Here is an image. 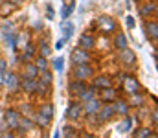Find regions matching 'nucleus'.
I'll list each match as a JSON object with an SVG mask.
<instances>
[{"mask_svg":"<svg viewBox=\"0 0 158 138\" xmlns=\"http://www.w3.org/2000/svg\"><path fill=\"white\" fill-rule=\"evenodd\" d=\"M19 120H20V114L17 109L9 107L4 111V118H2V127L7 129V131H17V125H19Z\"/></svg>","mask_w":158,"mask_h":138,"instance_id":"f257e3e1","label":"nucleus"},{"mask_svg":"<svg viewBox=\"0 0 158 138\" xmlns=\"http://www.w3.org/2000/svg\"><path fill=\"white\" fill-rule=\"evenodd\" d=\"M92 76H94V68L90 66V65H74L72 66V74H70V77L72 79H77V81H90L92 79Z\"/></svg>","mask_w":158,"mask_h":138,"instance_id":"f03ea898","label":"nucleus"},{"mask_svg":"<svg viewBox=\"0 0 158 138\" xmlns=\"http://www.w3.org/2000/svg\"><path fill=\"white\" fill-rule=\"evenodd\" d=\"M118 63L119 66H123V68H132L134 65H136V53L127 46V48H123V50H119L118 52Z\"/></svg>","mask_w":158,"mask_h":138,"instance_id":"7ed1b4c3","label":"nucleus"},{"mask_svg":"<svg viewBox=\"0 0 158 138\" xmlns=\"http://www.w3.org/2000/svg\"><path fill=\"white\" fill-rule=\"evenodd\" d=\"M143 31H145L147 39L153 41V44H156L158 43V22L155 20V17L145 19V22H143Z\"/></svg>","mask_w":158,"mask_h":138,"instance_id":"20e7f679","label":"nucleus"},{"mask_svg":"<svg viewBox=\"0 0 158 138\" xmlns=\"http://www.w3.org/2000/svg\"><path fill=\"white\" fill-rule=\"evenodd\" d=\"M83 116V103L79 101V99H72L70 101V105H68V109H66V118L74 123V122H79V118Z\"/></svg>","mask_w":158,"mask_h":138,"instance_id":"39448f33","label":"nucleus"},{"mask_svg":"<svg viewBox=\"0 0 158 138\" xmlns=\"http://www.w3.org/2000/svg\"><path fill=\"white\" fill-rule=\"evenodd\" d=\"M70 61L72 65H90V52L83 50V48H74L70 53Z\"/></svg>","mask_w":158,"mask_h":138,"instance_id":"423d86ee","label":"nucleus"},{"mask_svg":"<svg viewBox=\"0 0 158 138\" xmlns=\"http://www.w3.org/2000/svg\"><path fill=\"white\" fill-rule=\"evenodd\" d=\"M114 116H116V114H114V111H112V103H101L99 111L96 112V118H98L99 125L107 123V122H109V120H112Z\"/></svg>","mask_w":158,"mask_h":138,"instance_id":"0eeeda50","label":"nucleus"},{"mask_svg":"<svg viewBox=\"0 0 158 138\" xmlns=\"http://www.w3.org/2000/svg\"><path fill=\"white\" fill-rule=\"evenodd\" d=\"M138 15L142 19H149V17H155L156 15V2L155 0H143L138 7Z\"/></svg>","mask_w":158,"mask_h":138,"instance_id":"6e6552de","label":"nucleus"},{"mask_svg":"<svg viewBox=\"0 0 158 138\" xmlns=\"http://www.w3.org/2000/svg\"><path fill=\"white\" fill-rule=\"evenodd\" d=\"M121 89L123 92L129 96V94H134V92H140L142 87H140V81L134 77V76H125V79L121 81Z\"/></svg>","mask_w":158,"mask_h":138,"instance_id":"1a4fd4ad","label":"nucleus"},{"mask_svg":"<svg viewBox=\"0 0 158 138\" xmlns=\"http://www.w3.org/2000/svg\"><path fill=\"white\" fill-rule=\"evenodd\" d=\"M19 76L15 74V72H11V70H6L4 72V87L7 89L9 92H17L19 90Z\"/></svg>","mask_w":158,"mask_h":138,"instance_id":"9d476101","label":"nucleus"},{"mask_svg":"<svg viewBox=\"0 0 158 138\" xmlns=\"http://www.w3.org/2000/svg\"><path fill=\"white\" fill-rule=\"evenodd\" d=\"M2 37H4L6 48H7L9 52H15V50H17V46L20 43V35H19V33H13L11 30H7V31H2Z\"/></svg>","mask_w":158,"mask_h":138,"instance_id":"9b49d317","label":"nucleus"},{"mask_svg":"<svg viewBox=\"0 0 158 138\" xmlns=\"http://www.w3.org/2000/svg\"><path fill=\"white\" fill-rule=\"evenodd\" d=\"M98 28L107 35V33H114L116 31V20L114 19H110V17H99L98 19Z\"/></svg>","mask_w":158,"mask_h":138,"instance_id":"f8f14e48","label":"nucleus"},{"mask_svg":"<svg viewBox=\"0 0 158 138\" xmlns=\"http://www.w3.org/2000/svg\"><path fill=\"white\" fill-rule=\"evenodd\" d=\"M98 98L101 99V103H112L118 98V90L112 85L110 87H105V89H99L98 90Z\"/></svg>","mask_w":158,"mask_h":138,"instance_id":"ddd939ff","label":"nucleus"},{"mask_svg":"<svg viewBox=\"0 0 158 138\" xmlns=\"http://www.w3.org/2000/svg\"><path fill=\"white\" fill-rule=\"evenodd\" d=\"M99 107H101V99H99L98 96L92 98V99H88V101H85V103H83V116L96 114V112L99 111Z\"/></svg>","mask_w":158,"mask_h":138,"instance_id":"4468645a","label":"nucleus"},{"mask_svg":"<svg viewBox=\"0 0 158 138\" xmlns=\"http://www.w3.org/2000/svg\"><path fill=\"white\" fill-rule=\"evenodd\" d=\"M35 87H37V79H33V77H20V81H19V89L28 96L35 94Z\"/></svg>","mask_w":158,"mask_h":138,"instance_id":"2eb2a0df","label":"nucleus"},{"mask_svg":"<svg viewBox=\"0 0 158 138\" xmlns=\"http://www.w3.org/2000/svg\"><path fill=\"white\" fill-rule=\"evenodd\" d=\"M112 111H114V114H118V116H127V114L131 112V107H129L127 99L116 98V99L112 101Z\"/></svg>","mask_w":158,"mask_h":138,"instance_id":"dca6fc26","label":"nucleus"},{"mask_svg":"<svg viewBox=\"0 0 158 138\" xmlns=\"http://www.w3.org/2000/svg\"><path fill=\"white\" fill-rule=\"evenodd\" d=\"M127 103H129V107H131V109H142V107H145V96H143L142 92L129 94Z\"/></svg>","mask_w":158,"mask_h":138,"instance_id":"f3484780","label":"nucleus"},{"mask_svg":"<svg viewBox=\"0 0 158 138\" xmlns=\"http://www.w3.org/2000/svg\"><path fill=\"white\" fill-rule=\"evenodd\" d=\"M92 85L99 90V89H105V87H110L112 85V77L107 76V74H99V76H92Z\"/></svg>","mask_w":158,"mask_h":138,"instance_id":"a211bd4d","label":"nucleus"},{"mask_svg":"<svg viewBox=\"0 0 158 138\" xmlns=\"http://www.w3.org/2000/svg\"><path fill=\"white\" fill-rule=\"evenodd\" d=\"M37 76H39V68L35 66V63L33 61H24L20 77H33V79H37Z\"/></svg>","mask_w":158,"mask_h":138,"instance_id":"6ab92c4d","label":"nucleus"},{"mask_svg":"<svg viewBox=\"0 0 158 138\" xmlns=\"http://www.w3.org/2000/svg\"><path fill=\"white\" fill-rule=\"evenodd\" d=\"M33 127H35V123H33V118L20 116V120H19V125H17V133H20V135H26V133H30Z\"/></svg>","mask_w":158,"mask_h":138,"instance_id":"aec40b11","label":"nucleus"},{"mask_svg":"<svg viewBox=\"0 0 158 138\" xmlns=\"http://www.w3.org/2000/svg\"><path fill=\"white\" fill-rule=\"evenodd\" d=\"M77 46L79 48H83V50H86V52L94 50V48H96V39H94V35H90V33H83V35L79 37V41H77Z\"/></svg>","mask_w":158,"mask_h":138,"instance_id":"412c9836","label":"nucleus"},{"mask_svg":"<svg viewBox=\"0 0 158 138\" xmlns=\"http://www.w3.org/2000/svg\"><path fill=\"white\" fill-rule=\"evenodd\" d=\"M85 87H86V83H85V81L70 79V83H68V94H70V98H77L79 94L83 92Z\"/></svg>","mask_w":158,"mask_h":138,"instance_id":"4be33fe9","label":"nucleus"},{"mask_svg":"<svg viewBox=\"0 0 158 138\" xmlns=\"http://www.w3.org/2000/svg\"><path fill=\"white\" fill-rule=\"evenodd\" d=\"M96 96H98V89H96L94 85H86L76 99H79L81 103H85V101H88V99H92V98H96Z\"/></svg>","mask_w":158,"mask_h":138,"instance_id":"5701e85b","label":"nucleus"},{"mask_svg":"<svg viewBox=\"0 0 158 138\" xmlns=\"http://www.w3.org/2000/svg\"><path fill=\"white\" fill-rule=\"evenodd\" d=\"M129 46V39H127V35L123 33V31H119L114 35V39H112V48L119 52V50H123V48H127Z\"/></svg>","mask_w":158,"mask_h":138,"instance_id":"b1692460","label":"nucleus"},{"mask_svg":"<svg viewBox=\"0 0 158 138\" xmlns=\"http://www.w3.org/2000/svg\"><path fill=\"white\" fill-rule=\"evenodd\" d=\"M35 52H37V46L31 44V43H28V44L22 48V53L19 55V59H20V61H33Z\"/></svg>","mask_w":158,"mask_h":138,"instance_id":"393cba45","label":"nucleus"},{"mask_svg":"<svg viewBox=\"0 0 158 138\" xmlns=\"http://www.w3.org/2000/svg\"><path fill=\"white\" fill-rule=\"evenodd\" d=\"M50 118H46L44 114H40V112H35L33 114V123H35V127L40 129V131H44V129H48L50 127Z\"/></svg>","mask_w":158,"mask_h":138,"instance_id":"a878e982","label":"nucleus"},{"mask_svg":"<svg viewBox=\"0 0 158 138\" xmlns=\"http://www.w3.org/2000/svg\"><path fill=\"white\" fill-rule=\"evenodd\" d=\"M61 31H63V39H72V35H74V31H76V26L68 20V19H64L63 22H61Z\"/></svg>","mask_w":158,"mask_h":138,"instance_id":"bb28decb","label":"nucleus"},{"mask_svg":"<svg viewBox=\"0 0 158 138\" xmlns=\"http://www.w3.org/2000/svg\"><path fill=\"white\" fill-rule=\"evenodd\" d=\"M50 94H52V87L50 85H46V83H40L37 81V87H35V94L33 96H39V98H50Z\"/></svg>","mask_w":158,"mask_h":138,"instance_id":"cd10ccee","label":"nucleus"},{"mask_svg":"<svg viewBox=\"0 0 158 138\" xmlns=\"http://www.w3.org/2000/svg\"><path fill=\"white\" fill-rule=\"evenodd\" d=\"M155 135H156V131L151 129L149 125H142V127L134 129V136H138V138H149V136H155Z\"/></svg>","mask_w":158,"mask_h":138,"instance_id":"c85d7f7f","label":"nucleus"},{"mask_svg":"<svg viewBox=\"0 0 158 138\" xmlns=\"http://www.w3.org/2000/svg\"><path fill=\"white\" fill-rule=\"evenodd\" d=\"M40 114H44L46 118H50V120H53V114H55V109H53V105L50 103V101H44V103H40L39 105V111Z\"/></svg>","mask_w":158,"mask_h":138,"instance_id":"c756f323","label":"nucleus"},{"mask_svg":"<svg viewBox=\"0 0 158 138\" xmlns=\"http://www.w3.org/2000/svg\"><path fill=\"white\" fill-rule=\"evenodd\" d=\"M132 123H134V118L132 116H123V120H121V123L118 125V131L119 133H129L131 129H132Z\"/></svg>","mask_w":158,"mask_h":138,"instance_id":"7c9ffc66","label":"nucleus"},{"mask_svg":"<svg viewBox=\"0 0 158 138\" xmlns=\"http://www.w3.org/2000/svg\"><path fill=\"white\" fill-rule=\"evenodd\" d=\"M17 111H19L20 116H28V118H33V114H35L31 103H19V109Z\"/></svg>","mask_w":158,"mask_h":138,"instance_id":"2f4dec72","label":"nucleus"},{"mask_svg":"<svg viewBox=\"0 0 158 138\" xmlns=\"http://www.w3.org/2000/svg\"><path fill=\"white\" fill-rule=\"evenodd\" d=\"M39 55H42V57H50V53H52V48H50V43L46 41V39H40L39 41Z\"/></svg>","mask_w":158,"mask_h":138,"instance_id":"473e14b6","label":"nucleus"},{"mask_svg":"<svg viewBox=\"0 0 158 138\" xmlns=\"http://www.w3.org/2000/svg\"><path fill=\"white\" fill-rule=\"evenodd\" d=\"M52 79H53V76H52V72L46 68V70H39V76H37V81L40 83H46V85H52Z\"/></svg>","mask_w":158,"mask_h":138,"instance_id":"72a5a7b5","label":"nucleus"},{"mask_svg":"<svg viewBox=\"0 0 158 138\" xmlns=\"http://www.w3.org/2000/svg\"><path fill=\"white\" fill-rule=\"evenodd\" d=\"M74 9H76V2L74 0H70L64 7H63V11H61V17H63V20L64 19H70V15L74 13Z\"/></svg>","mask_w":158,"mask_h":138,"instance_id":"f704fd0d","label":"nucleus"},{"mask_svg":"<svg viewBox=\"0 0 158 138\" xmlns=\"http://www.w3.org/2000/svg\"><path fill=\"white\" fill-rule=\"evenodd\" d=\"M61 133H63V136H77V127H74L72 123H66V125H63V129H61Z\"/></svg>","mask_w":158,"mask_h":138,"instance_id":"c9c22d12","label":"nucleus"},{"mask_svg":"<svg viewBox=\"0 0 158 138\" xmlns=\"http://www.w3.org/2000/svg\"><path fill=\"white\" fill-rule=\"evenodd\" d=\"M33 63H35V66H37L39 70H46V68H48V57H42V55H37Z\"/></svg>","mask_w":158,"mask_h":138,"instance_id":"e433bc0d","label":"nucleus"},{"mask_svg":"<svg viewBox=\"0 0 158 138\" xmlns=\"http://www.w3.org/2000/svg\"><path fill=\"white\" fill-rule=\"evenodd\" d=\"M63 68H64V57H63V55H59V57H55V59H53V70L63 72Z\"/></svg>","mask_w":158,"mask_h":138,"instance_id":"4c0bfd02","label":"nucleus"},{"mask_svg":"<svg viewBox=\"0 0 158 138\" xmlns=\"http://www.w3.org/2000/svg\"><path fill=\"white\" fill-rule=\"evenodd\" d=\"M149 120H151V125H153V127H156V123H158V112H156V109H153V111L149 112Z\"/></svg>","mask_w":158,"mask_h":138,"instance_id":"58836bf2","label":"nucleus"},{"mask_svg":"<svg viewBox=\"0 0 158 138\" xmlns=\"http://www.w3.org/2000/svg\"><path fill=\"white\" fill-rule=\"evenodd\" d=\"M46 17H48V20H52V19L55 17V11H53V7H52V6H48V7H46Z\"/></svg>","mask_w":158,"mask_h":138,"instance_id":"ea45409f","label":"nucleus"},{"mask_svg":"<svg viewBox=\"0 0 158 138\" xmlns=\"http://www.w3.org/2000/svg\"><path fill=\"white\" fill-rule=\"evenodd\" d=\"M125 24H127V28H129V30H132V28H134V17H131V15H129V17L125 19Z\"/></svg>","mask_w":158,"mask_h":138,"instance_id":"a19ab883","label":"nucleus"},{"mask_svg":"<svg viewBox=\"0 0 158 138\" xmlns=\"http://www.w3.org/2000/svg\"><path fill=\"white\" fill-rule=\"evenodd\" d=\"M6 70H7V61H6V59H2V57H0V74H4V72H6Z\"/></svg>","mask_w":158,"mask_h":138,"instance_id":"79ce46f5","label":"nucleus"},{"mask_svg":"<svg viewBox=\"0 0 158 138\" xmlns=\"http://www.w3.org/2000/svg\"><path fill=\"white\" fill-rule=\"evenodd\" d=\"M66 43H68L66 39H59V41L55 43V50H63V46L66 44Z\"/></svg>","mask_w":158,"mask_h":138,"instance_id":"37998d69","label":"nucleus"},{"mask_svg":"<svg viewBox=\"0 0 158 138\" xmlns=\"http://www.w3.org/2000/svg\"><path fill=\"white\" fill-rule=\"evenodd\" d=\"M42 28H44V26H42V22H40V20H37V22L33 24V30H35V31H42Z\"/></svg>","mask_w":158,"mask_h":138,"instance_id":"c03bdc74","label":"nucleus"},{"mask_svg":"<svg viewBox=\"0 0 158 138\" xmlns=\"http://www.w3.org/2000/svg\"><path fill=\"white\" fill-rule=\"evenodd\" d=\"M22 0H7V4H11V6H19Z\"/></svg>","mask_w":158,"mask_h":138,"instance_id":"a18cd8bd","label":"nucleus"},{"mask_svg":"<svg viewBox=\"0 0 158 138\" xmlns=\"http://www.w3.org/2000/svg\"><path fill=\"white\" fill-rule=\"evenodd\" d=\"M4 85V74H0V87Z\"/></svg>","mask_w":158,"mask_h":138,"instance_id":"49530a36","label":"nucleus"},{"mask_svg":"<svg viewBox=\"0 0 158 138\" xmlns=\"http://www.w3.org/2000/svg\"><path fill=\"white\" fill-rule=\"evenodd\" d=\"M0 53H2V48H0Z\"/></svg>","mask_w":158,"mask_h":138,"instance_id":"de8ad7c7","label":"nucleus"}]
</instances>
